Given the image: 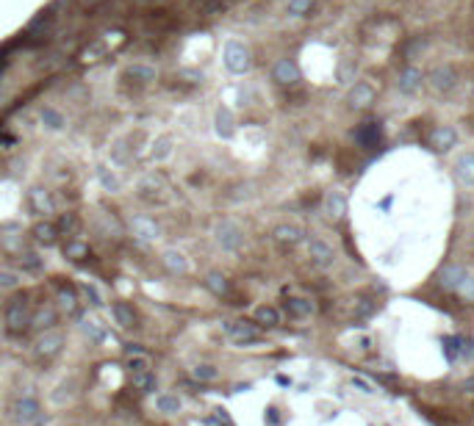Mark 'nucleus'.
Returning <instances> with one entry per match:
<instances>
[{"label":"nucleus","mask_w":474,"mask_h":426,"mask_svg":"<svg viewBox=\"0 0 474 426\" xmlns=\"http://www.w3.org/2000/svg\"><path fill=\"white\" fill-rule=\"evenodd\" d=\"M19 282H22V274H19V271L0 266V293H6V291H17V288H19Z\"/></svg>","instance_id":"obj_35"},{"label":"nucleus","mask_w":474,"mask_h":426,"mask_svg":"<svg viewBox=\"0 0 474 426\" xmlns=\"http://www.w3.org/2000/svg\"><path fill=\"white\" fill-rule=\"evenodd\" d=\"M272 78H275L277 83H283V86H291V83L300 80V69H297V64H294L291 58H280V61L275 64V69H272Z\"/></svg>","instance_id":"obj_23"},{"label":"nucleus","mask_w":474,"mask_h":426,"mask_svg":"<svg viewBox=\"0 0 474 426\" xmlns=\"http://www.w3.org/2000/svg\"><path fill=\"white\" fill-rule=\"evenodd\" d=\"M286 313H288L294 321H305V318L313 316V305H311V299H305V296H291V299H286Z\"/></svg>","instance_id":"obj_25"},{"label":"nucleus","mask_w":474,"mask_h":426,"mask_svg":"<svg viewBox=\"0 0 474 426\" xmlns=\"http://www.w3.org/2000/svg\"><path fill=\"white\" fill-rule=\"evenodd\" d=\"M28 211L33 216H50L56 211V203L44 189H31L28 191Z\"/></svg>","instance_id":"obj_18"},{"label":"nucleus","mask_w":474,"mask_h":426,"mask_svg":"<svg viewBox=\"0 0 474 426\" xmlns=\"http://www.w3.org/2000/svg\"><path fill=\"white\" fill-rule=\"evenodd\" d=\"M17 263H19L22 271H42L44 269V257H39L36 252H19Z\"/></svg>","instance_id":"obj_36"},{"label":"nucleus","mask_w":474,"mask_h":426,"mask_svg":"<svg viewBox=\"0 0 474 426\" xmlns=\"http://www.w3.org/2000/svg\"><path fill=\"white\" fill-rule=\"evenodd\" d=\"M250 321L263 327V330H275L283 321V313L275 305H258V307H252V318Z\"/></svg>","instance_id":"obj_17"},{"label":"nucleus","mask_w":474,"mask_h":426,"mask_svg":"<svg viewBox=\"0 0 474 426\" xmlns=\"http://www.w3.org/2000/svg\"><path fill=\"white\" fill-rule=\"evenodd\" d=\"M83 293H86V299H89L95 307H100V305H103V296H100V291H97L95 285H83Z\"/></svg>","instance_id":"obj_49"},{"label":"nucleus","mask_w":474,"mask_h":426,"mask_svg":"<svg viewBox=\"0 0 474 426\" xmlns=\"http://www.w3.org/2000/svg\"><path fill=\"white\" fill-rule=\"evenodd\" d=\"M58 321V307L56 305H50V302H44V305H39L33 313H31V327L33 330H53V324Z\"/></svg>","instance_id":"obj_16"},{"label":"nucleus","mask_w":474,"mask_h":426,"mask_svg":"<svg viewBox=\"0 0 474 426\" xmlns=\"http://www.w3.org/2000/svg\"><path fill=\"white\" fill-rule=\"evenodd\" d=\"M56 299H58V310H61V313L72 316V313L78 310V293H75V288L61 285V288H58V293H56Z\"/></svg>","instance_id":"obj_29"},{"label":"nucleus","mask_w":474,"mask_h":426,"mask_svg":"<svg viewBox=\"0 0 474 426\" xmlns=\"http://www.w3.org/2000/svg\"><path fill=\"white\" fill-rule=\"evenodd\" d=\"M161 266H164L170 274H175V277H183V274H189V271H192V260H189V255H186V252H181L178 246H167V249L161 252Z\"/></svg>","instance_id":"obj_11"},{"label":"nucleus","mask_w":474,"mask_h":426,"mask_svg":"<svg viewBox=\"0 0 474 426\" xmlns=\"http://www.w3.org/2000/svg\"><path fill=\"white\" fill-rule=\"evenodd\" d=\"M258 330H261L258 324L244 321V318H236V321H228V324H225V335H228V341H231L234 346H238V349L258 343V341H261V332H258Z\"/></svg>","instance_id":"obj_5"},{"label":"nucleus","mask_w":474,"mask_h":426,"mask_svg":"<svg viewBox=\"0 0 474 426\" xmlns=\"http://www.w3.org/2000/svg\"><path fill=\"white\" fill-rule=\"evenodd\" d=\"M325 211H327L330 219H341V216L347 213V200H344V194L330 191V194L325 197Z\"/></svg>","instance_id":"obj_31"},{"label":"nucleus","mask_w":474,"mask_h":426,"mask_svg":"<svg viewBox=\"0 0 474 426\" xmlns=\"http://www.w3.org/2000/svg\"><path fill=\"white\" fill-rule=\"evenodd\" d=\"M313 6H316V0H288L286 11H288V17H305V14H311Z\"/></svg>","instance_id":"obj_41"},{"label":"nucleus","mask_w":474,"mask_h":426,"mask_svg":"<svg viewBox=\"0 0 474 426\" xmlns=\"http://www.w3.org/2000/svg\"><path fill=\"white\" fill-rule=\"evenodd\" d=\"M167 180L161 175H145L139 183H136V197L147 205H161L167 203Z\"/></svg>","instance_id":"obj_3"},{"label":"nucleus","mask_w":474,"mask_h":426,"mask_svg":"<svg viewBox=\"0 0 474 426\" xmlns=\"http://www.w3.org/2000/svg\"><path fill=\"white\" fill-rule=\"evenodd\" d=\"M214 241L222 252H238L244 246V230L234 219H222L214 224Z\"/></svg>","instance_id":"obj_2"},{"label":"nucleus","mask_w":474,"mask_h":426,"mask_svg":"<svg viewBox=\"0 0 474 426\" xmlns=\"http://www.w3.org/2000/svg\"><path fill=\"white\" fill-rule=\"evenodd\" d=\"M192 377L197 382H217L220 380V368L211 366V363H197V366H192Z\"/></svg>","instance_id":"obj_34"},{"label":"nucleus","mask_w":474,"mask_h":426,"mask_svg":"<svg viewBox=\"0 0 474 426\" xmlns=\"http://www.w3.org/2000/svg\"><path fill=\"white\" fill-rule=\"evenodd\" d=\"M380 136H383V130H380L377 122H369V125H363V128L358 130V139H361V144H366V147H375V144L380 142Z\"/></svg>","instance_id":"obj_37"},{"label":"nucleus","mask_w":474,"mask_h":426,"mask_svg":"<svg viewBox=\"0 0 474 426\" xmlns=\"http://www.w3.org/2000/svg\"><path fill=\"white\" fill-rule=\"evenodd\" d=\"M58 235H67V238H78V232H81V219H78V213L67 211L61 213V219H58Z\"/></svg>","instance_id":"obj_28"},{"label":"nucleus","mask_w":474,"mask_h":426,"mask_svg":"<svg viewBox=\"0 0 474 426\" xmlns=\"http://www.w3.org/2000/svg\"><path fill=\"white\" fill-rule=\"evenodd\" d=\"M31 302H28V296H17V299H11L8 305H6V316H3V321H6V327H8V332H14V335H19V332H25L28 327H31Z\"/></svg>","instance_id":"obj_1"},{"label":"nucleus","mask_w":474,"mask_h":426,"mask_svg":"<svg viewBox=\"0 0 474 426\" xmlns=\"http://www.w3.org/2000/svg\"><path fill=\"white\" fill-rule=\"evenodd\" d=\"M111 158H114L117 164H128V161H131V153H128V147H125L122 142H117L114 150H111Z\"/></svg>","instance_id":"obj_47"},{"label":"nucleus","mask_w":474,"mask_h":426,"mask_svg":"<svg viewBox=\"0 0 474 426\" xmlns=\"http://www.w3.org/2000/svg\"><path fill=\"white\" fill-rule=\"evenodd\" d=\"M78 332L89 341V343H103L106 335H108V327L103 324V318L97 313H83L78 318Z\"/></svg>","instance_id":"obj_8"},{"label":"nucleus","mask_w":474,"mask_h":426,"mask_svg":"<svg viewBox=\"0 0 474 426\" xmlns=\"http://www.w3.org/2000/svg\"><path fill=\"white\" fill-rule=\"evenodd\" d=\"M31 235H33V241H36L39 246H53V244L58 241V227H56L53 221L42 219V221H36V224L31 227Z\"/></svg>","instance_id":"obj_21"},{"label":"nucleus","mask_w":474,"mask_h":426,"mask_svg":"<svg viewBox=\"0 0 474 426\" xmlns=\"http://www.w3.org/2000/svg\"><path fill=\"white\" fill-rule=\"evenodd\" d=\"M100 183L106 191H120V178L114 172H108L106 167H100Z\"/></svg>","instance_id":"obj_44"},{"label":"nucleus","mask_w":474,"mask_h":426,"mask_svg":"<svg viewBox=\"0 0 474 426\" xmlns=\"http://www.w3.org/2000/svg\"><path fill=\"white\" fill-rule=\"evenodd\" d=\"M458 144V133L452 130V128H436L433 133H430V147L436 150V153H450L452 147Z\"/></svg>","instance_id":"obj_20"},{"label":"nucleus","mask_w":474,"mask_h":426,"mask_svg":"<svg viewBox=\"0 0 474 426\" xmlns=\"http://www.w3.org/2000/svg\"><path fill=\"white\" fill-rule=\"evenodd\" d=\"M422 89V72L416 67H408L400 72V92L402 94H416Z\"/></svg>","instance_id":"obj_27"},{"label":"nucleus","mask_w":474,"mask_h":426,"mask_svg":"<svg viewBox=\"0 0 474 426\" xmlns=\"http://www.w3.org/2000/svg\"><path fill=\"white\" fill-rule=\"evenodd\" d=\"M225 6H228L225 0H209V3H206L200 11H203L206 17H211V14H220V11H225Z\"/></svg>","instance_id":"obj_48"},{"label":"nucleus","mask_w":474,"mask_h":426,"mask_svg":"<svg viewBox=\"0 0 474 426\" xmlns=\"http://www.w3.org/2000/svg\"><path fill=\"white\" fill-rule=\"evenodd\" d=\"M352 385H355V388H361L363 393H375V385H372V382H366V380H361V377H352Z\"/></svg>","instance_id":"obj_50"},{"label":"nucleus","mask_w":474,"mask_h":426,"mask_svg":"<svg viewBox=\"0 0 474 426\" xmlns=\"http://www.w3.org/2000/svg\"><path fill=\"white\" fill-rule=\"evenodd\" d=\"M131 232L139 241H156V238H161V224L156 219H150V216H133L131 219Z\"/></svg>","instance_id":"obj_14"},{"label":"nucleus","mask_w":474,"mask_h":426,"mask_svg":"<svg viewBox=\"0 0 474 426\" xmlns=\"http://www.w3.org/2000/svg\"><path fill=\"white\" fill-rule=\"evenodd\" d=\"M125 368H128L131 374H139V371H153V363H150V357H147L145 352H139V355H128Z\"/></svg>","instance_id":"obj_38"},{"label":"nucleus","mask_w":474,"mask_h":426,"mask_svg":"<svg viewBox=\"0 0 474 426\" xmlns=\"http://www.w3.org/2000/svg\"><path fill=\"white\" fill-rule=\"evenodd\" d=\"M11 416L19 426H31L39 421L42 416V402L33 396V393H22L17 396V402L11 404Z\"/></svg>","instance_id":"obj_6"},{"label":"nucleus","mask_w":474,"mask_h":426,"mask_svg":"<svg viewBox=\"0 0 474 426\" xmlns=\"http://www.w3.org/2000/svg\"><path fill=\"white\" fill-rule=\"evenodd\" d=\"M455 175H458V180L461 183H466V186H474V155H461L458 161H455Z\"/></svg>","instance_id":"obj_30"},{"label":"nucleus","mask_w":474,"mask_h":426,"mask_svg":"<svg viewBox=\"0 0 474 426\" xmlns=\"http://www.w3.org/2000/svg\"><path fill=\"white\" fill-rule=\"evenodd\" d=\"M170 155H172V139H170V136L156 139V144H153V150H150V158H153V161H167Z\"/></svg>","instance_id":"obj_40"},{"label":"nucleus","mask_w":474,"mask_h":426,"mask_svg":"<svg viewBox=\"0 0 474 426\" xmlns=\"http://www.w3.org/2000/svg\"><path fill=\"white\" fill-rule=\"evenodd\" d=\"M203 285H206L214 296H220V299L231 293V280H228L222 271H209V274L203 277Z\"/></svg>","instance_id":"obj_26"},{"label":"nucleus","mask_w":474,"mask_h":426,"mask_svg":"<svg viewBox=\"0 0 474 426\" xmlns=\"http://www.w3.org/2000/svg\"><path fill=\"white\" fill-rule=\"evenodd\" d=\"M64 257H70V260H83V257H89V244L81 241V238H67V244H64Z\"/></svg>","instance_id":"obj_32"},{"label":"nucleus","mask_w":474,"mask_h":426,"mask_svg":"<svg viewBox=\"0 0 474 426\" xmlns=\"http://www.w3.org/2000/svg\"><path fill=\"white\" fill-rule=\"evenodd\" d=\"M272 238L277 244H283V246H297V244L305 241V227H300L294 221H280V224H275Z\"/></svg>","instance_id":"obj_13"},{"label":"nucleus","mask_w":474,"mask_h":426,"mask_svg":"<svg viewBox=\"0 0 474 426\" xmlns=\"http://www.w3.org/2000/svg\"><path fill=\"white\" fill-rule=\"evenodd\" d=\"M64 343H67V338H64V332L61 330H44V332H39V338L33 341V355L39 357V360H53V357H58L61 352H64Z\"/></svg>","instance_id":"obj_4"},{"label":"nucleus","mask_w":474,"mask_h":426,"mask_svg":"<svg viewBox=\"0 0 474 426\" xmlns=\"http://www.w3.org/2000/svg\"><path fill=\"white\" fill-rule=\"evenodd\" d=\"M42 122H47V125H50L53 130H58V128L64 125V119H61V114H56L53 108H44V111H42Z\"/></svg>","instance_id":"obj_46"},{"label":"nucleus","mask_w":474,"mask_h":426,"mask_svg":"<svg viewBox=\"0 0 474 426\" xmlns=\"http://www.w3.org/2000/svg\"><path fill=\"white\" fill-rule=\"evenodd\" d=\"M472 92H474V86H472Z\"/></svg>","instance_id":"obj_51"},{"label":"nucleus","mask_w":474,"mask_h":426,"mask_svg":"<svg viewBox=\"0 0 474 426\" xmlns=\"http://www.w3.org/2000/svg\"><path fill=\"white\" fill-rule=\"evenodd\" d=\"M217 133H220L222 139H231V136H234V117H231L228 108H220V111H217Z\"/></svg>","instance_id":"obj_39"},{"label":"nucleus","mask_w":474,"mask_h":426,"mask_svg":"<svg viewBox=\"0 0 474 426\" xmlns=\"http://www.w3.org/2000/svg\"><path fill=\"white\" fill-rule=\"evenodd\" d=\"M128 78H136L139 83H147V80L156 78V72L150 67H145V64H133V67H128Z\"/></svg>","instance_id":"obj_43"},{"label":"nucleus","mask_w":474,"mask_h":426,"mask_svg":"<svg viewBox=\"0 0 474 426\" xmlns=\"http://www.w3.org/2000/svg\"><path fill=\"white\" fill-rule=\"evenodd\" d=\"M183 407H186V402H183V396H178L175 391H161V393H156V399H153V410H156L158 416H164V418H172V416H178V413H183Z\"/></svg>","instance_id":"obj_12"},{"label":"nucleus","mask_w":474,"mask_h":426,"mask_svg":"<svg viewBox=\"0 0 474 426\" xmlns=\"http://www.w3.org/2000/svg\"><path fill=\"white\" fill-rule=\"evenodd\" d=\"M455 293H458L464 302H474V277H472V274H469V277L461 282V288H458Z\"/></svg>","instance_id":"obj_45"},{"label":"nucleus","mask_w":474,"mask_h":426,"mask_svg":"<svg viewBox=\"0 0 474 426\" xmlns=\"http://www.w3.org/2000/svg\"><path fill=\"white\" fill-rule=\"evenodd\" d=\"M375 100V86L369 83V80H358L352 89H350V94H347V103H350V108H366L369 103Z\"/></svg>","instance_id":"obj_19"},{"label":"nucleus","mask_w":474,"mask_h":426,"mask_svg":"<svg viewBox=\"0 0 474 426\" xmlns=\"http://www.w3.org/2000/svg\"><path fill=\"white\" fill-rule=\"evenodd\" d=\"M308 257L316 269H330L336 263V249L330 246V241L313 235V238H308Z\"/></svg>","instance_id":"obj_7"},{"label":"nucleus","mask_w":474,"mask_h":426,"mask_svg":"<svg viewBox=\"0 0 474 426\" xmlns=\"http://www.w3.org/2000/svg\"><path fill=\"white\" fill-rule=\"evenodd\" d=\"M430 86L439 94H450L458 86V72L452 67H439V69L430 72Z\"/></svg>","instance_id":"obj_15"},{"label":"nucleus","mask_w":474,"mask_h":426,"mask_svg":"<svg viewBox=\"0 0 474 426\" xmlns=\"http://www.w3.org/2000/svg\"><path fill=\"white\" fill-rule=\"evenodd\" d=\"M75 399H78V380H75V377L58 380V382L53 385V391L47 393V402H50L53 407H67V404H72Z\"/></svg>","instance_id":"obj_9"},{"label":"nucleus","mask_w":474,"mask_h":426,"mask_svg":"<svg viewBox=\"0 0 474 426\" xmlns=\"http://www.w3.org/2000/svg\"><path fill=\"white\" fill-rule=\"evenodd\" d=\"M469 277V269L466 266H461V263H450L441 274H439V280H441V285L447 288V291H458L461 288V282Z\"/></svg>","instance_id":"obj_22"},{"label":"nucleus","mask_w":474,"mask_h":426,"mask_svg":"<svg viewBox=\"0 0 474 426\" xmlns=\"http://www.w3.org/2000/svg\"><path fill=\"white\" fill-rule=\"evenodd\" d=\"M106 56V44L103 42H95V44H89L78 58L83 61V64H92V61H97V58H103Z\"/></svg>","instance_id":"obj_42"},{"label":"nucleus","mask_w":474,"mask_h":426,"mask_svg":"<svg viewBox=\"0 0 474 426\" xmlns=\"http://www.w3.org/2000/svg\"><path fill=\"white\" fill-rule=\"evenodd\" d=\"M222 58H225V67H228L234 75H244V72L250 69V64H252V61H250V50H247L241 42H228Z\"/></svg>","instance_id":"obj_10"},{"label":"nucleus","mask_w":474,"mask_h":426,"mask_svg":"<svg viewBox=\"0 0 474 426\" xmlns=\"http://www.w3.org/2000/svg\"><path fill=\"white\" fill-rule=\"evenodd\" d=\"M131 385H133V391H139V393H153V388H156V374H153V371L131 374Z\"/></svg>","instance_id":"obj_33"},{"label":"nucleus","mask_w":474,"mask_h":426,"mask_svg":"<svg viewBox=\"0 0 474 426\" xmlns=\"http://www.w3.org/2000/svg\"><path fill=\"white\" fill-rule=\"evenodd\" d=\"M111 318L120 330H131L136 327V310L128 302H111Z\"/></svg>","instance_id":"obj_24"}]
</instances>
